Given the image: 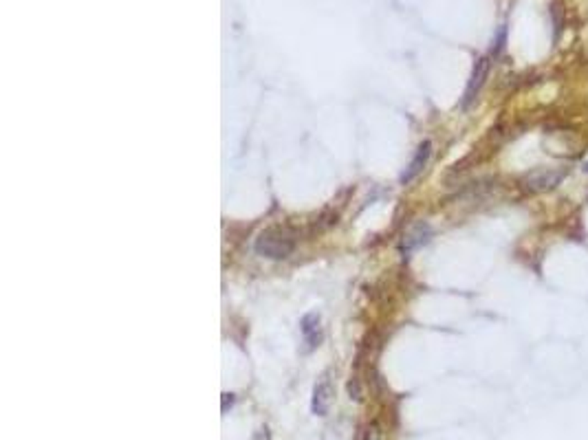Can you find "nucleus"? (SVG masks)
<instances>
[{"instance_id":"f03ea898","label":"nucleus","mask_w":588,"mask_h":440,"mask_svg":"<svg viewBox=\"0 0 588 440\" xmlns=\"http://www.w3.org/2000/svg\"><path fill=\"white\" fill-rule=\"evenodd\" d=\"M564 176H567V170L564 168H540L529 174L526 185L535 189V192H549V189H553L562 183Z\"/></svg>"},{"instance_id":"f257e3e1","label":"nucleus","mask_w":588,"mask_h":440,"mask_svg":"<svg viewBox=\"0 0 588 440\" xmlns=\"http://www.w3.org/2000/svg\"><path fill=\"white\" fill-rule=\"evenodd\" d=\"M256 254L269 260H284L293 254L295 242L293 238L282 229H265L256 238Z\"/></svg>"},{"instance_id":"423d86ee","label":"nucleus","mask_w":588,"mask_h":440,"mask_svg":"<svg viewBox=\"0 0 588 440\" xmlns=\"http://www.w3.org/2000/svg\"><path fill=\"white\" fill-rule=\"evenodd\" d=\"M428 240H430V227H428V224H423V222H419V224H414L410 231H407L405 240H403V251L410 254L412 249L421 247Z\"/></svg>"},{"instance_id":"20e7f679","label":"nucleus","mask_w":588,"mask_h":440,"mask_svg":"<svg viewBox=\"0 0 588 440\" xmlns=\"http://www.w3.org/2000/svg\"><path fill=\"white\" fill-rule=\"evenodd\" d=\"M487 68H489L487 59H478L476 66H474V73L470 77V84H467L465 95H463V102H461L463 108H470L472 102L476 99V95L481 93L483 84H485V77H487Z\"/></svg>"},{"instance_id":"1a4fd4ad","label":"nucleus","mask_w":588,"mask_h":440,"mask_svg":"<svg viewBox=\"0 0 588 440\" xmlns=\"http://www.w3.org/2000/svg\"><path fill=\"white\" fill-rule=\"evenodd\" d=\"M584 172H588V163H586V165H584Z\"/></svg>"},{"instance_id":"6e6552de","label":"nucleus","mask_w":588,"mask_h":440,"mask_svg":"<svg viewBox=\"0 0 588 440\" xmlns=\"http://www.w3.org/2000/svg\"><path fill=\"white\" fill-rule=\"evenodd\" d=\"M364 440H383L381 438V430L377 425H368V430L364 434Z\"/></svg>"},{"instance_id":"0eeeda50","label":"nucleus","mask_w":588,"mask_h":440,"mask_svg":"<svg viewBox=\"0 0 588 440\" xmlns=\"http://www.w3.org/2000/svg\"><path fill=\"white\" fill-rule=\"evenodd\" d=\"M302 335L309 343V348H315L320 341V317L318 315H306L302 319Z\"/></svg>"},{"instance_id":"39448f33","label":"nucleus","mask_w":588,"mask_h":440,"mask_svg":"<svg viewBox=\"0 0 588 440\" xmlns=\"http://www.w3.org/2000/svg\"><path fill=\"white\" fill-rule=\"evenodd\" d=\"M430 154H432V144H430V141H425V144L419 146V150H416V154H414V159L410 161V165H407L405 172L401 174V183H403V185L412 183L414 178L423 172L425 163H428V159H430Z\"/></svg>"},{"instance_id":"7ed1b4c3","label":"nucleus","mask_w":588,"mask_h":440,"mask_svg":"<svg viewBox=\"0 0 588 440\" xmlns=\"http://www.w3.org/2000/svg\"><path fill=\"white\" fill-rule=\"evenodd\" d=\"M333 396H335V390H333V383H331V376L324 374L320 381L315 383V388H313V403H311L313 414H318V416L327 414L331 410Z\"/></svg>"}]
</instances>
